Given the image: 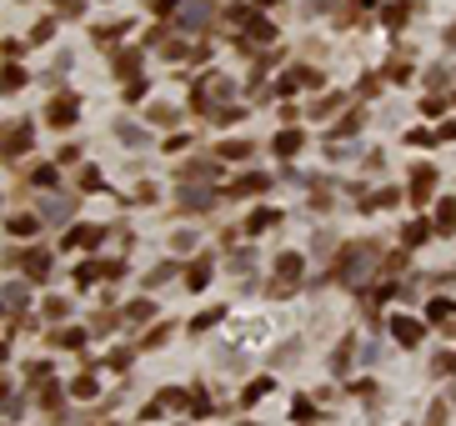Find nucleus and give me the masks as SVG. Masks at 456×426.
Here are the masks:
<instances>
[{"label":"nucleus","mask_w":456,"mask_h":426,"mask_svg":"<svg viewBox=\"0 0 456 426\" xmlns=\"http://www.w3.org/2000/svg\"><path fill=\"white\" fill-rule=\"evenodd\" d=\"M70 116H76V101H70V95H61V101L51 106V120H55V126H70Z\"/></svg>","instance_id":"1"}]
</instances>
